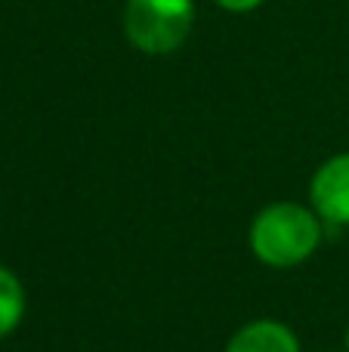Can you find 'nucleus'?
I'll list each match as a JSON object with an SVG mask.
<instances>
[{
    "label": "nucleus",
    "mask_w": 349,
    "mask_h": 352,
    "mask_svg": "<svg viewBox=\"0 0 349 352\" xmlns=\"http://www.w3.org/2000/svg\"><path fill=\"white\" fill-rule=\"evenodd\" d=\"M124 37L146 56H170L195 28V0H127Z\"/></svg>",
    "instance_id": "nucleus-2"
},
{
    "label": "nucleus",
    "mask_w": 349,
    "mask_h": 352,
    "mask_svg": "<svg viewBox=\"0 0 349 352\" xmlns=\"http://www.w3.org/2000/svg\"><path fill=\"white\" fill-rule=\"evenodd\" d=\"M309 207L328 229H349V152L319 164L309 179Z\"/></svg>",
    "instance_id": "nucleus-3"
},
{
    "label": "nucleus",
    "mask_w": 349,
    "mask_h": 352,
    "mask_svg": "<svg viewBox=\"0 0 349 352\" xmlns=\"http://www.w3.org/2000/svg\"><path fill=\"white\" fill-rule=\"evenodd\" d=\"M328 226L309 204L300 201H272L254 217L247 241L263 266L297 269L319 250Z\"/></svg>",
    "instance_id": "nucleus-1"
},
{
    "label": "nucleus",
    "mask_w": 349,
    "mask_h": 352,
    "mask_svg": "<svg viewBox=\"0 0 349 352\" xmlns=\"http://www.w3.org/2000/svg\"><path fill=\"white\" fill-rule=\"evenodd\" d=\"M214 3L226 12H254V10H260L266 0H214Z\"/></svg>",
    "instance_id": "nucleus-6"
},
{
    "label": "nucleus",
    "mask_w": 349,
    "mask_h": 352,
    "mask_svg": "<svg viewBox=\"0 0 349 352\" xmlns=\"http://www.w3.org/2000/svg\"><path fill=\"white\" fill-rule=\"evenodd\" d=\"M344 352H349V349H344Z\"/></svg>",
    "instance_id": "nucleus-8"
},
{
    "label": "nucleus",
    "mask_w": 349,
    "mask_h": 352,
    "mask_svg": "<svg viewBox=\"0 0 349 352\" xmlns=\"http://www.w3.org/2000/svg\"><path fill=\"white\" fill-rule=\"evenodd\" d=\"M223 352H303L300 337L278 318H254L229 337Z\"/></svg>",
    "instance_id": "nucleus-4"
},
{
    "label": "nucleus",
    "mask_w": 349,
    "mask_h": 352,
    "mask_svg": "<svg viewBox=\"0 0 349 352\" xmlns=\"http://www.w3.org/2000/svg\"><path fill=\"white\" fill-rule=\"evenodd\" d=\"M25 306H28L25 285L19 281V275L12 272V269L0 266V340L10 337L12 331L22 324Z\"/></svg>",
    "instance_id": "nucleus-5"
},
{
    "label": "nucleus",
    "mask_w": 349,
    "mask_h": 352,
    "mask_svg": "<svg viewBox=\"0 0 349 352\" xmlns=\"http://www.w3.org/2000/svg\"><path fill=\"white\" fill-rule=\"evenodd\" d=\"M346 349H349V328H346Z\"/></svg>",
    "instance_id": "nucleus-7"
}]
</instances>
